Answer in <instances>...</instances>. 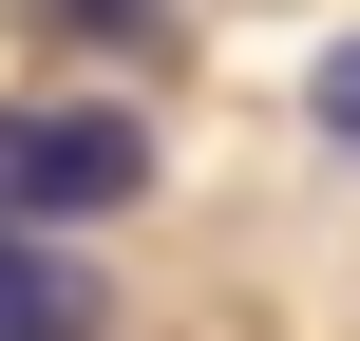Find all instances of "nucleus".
Listing matches in <instances>:
<instances>
[{"mask_svg": "<svg viewBox=\"0 0 360 341\" xmlns=\"http://www.w3.org/2000/svg\"><path fill=\"white\" fill-rule=\"evenodd\" d=\"M76 19H152V0H76Z\"/></svg>", "mask_w": 360, "mask_h": 341, "instance_id": "obj_4", "label": "nucleus"}, {"mask_svg": "<svg viewBox=\"0 0 360 341\" xmlns=\"http://www.w3.org/2000/svg\"><path fill=\"white\" fill-rule=\"evenodd\" d=\"M0 341H95V266H57V247L0 228Z\"/></svg>", "mask_w": 360, "mask_h": 341, "instance_id": "obj_2", "label": "nucleus"}, {"mask_svg": "<svg viewBox=\"0 0 360 341\" xmlns=\"http://www.w3.org/2000/svg\"><path fill=\"white\" fill-rule=\"evenodd\" d=\"M133 190H152V114H114V95H0V228L19 247L114 228Z\"/></svg>", "mask_w": 360, "mask_h": 341, "instance_id": "obj_1", "label": "nucleus"}, {"mask_svg": "<svg viewBox=\"0 0 360 341\" xmlns=\"http://www.w3.org/2000/svg\"><path fill=\"white\" fill-rule=\"evenodd\" d=\"M304 114H323V133L360 152V38H323V57H304Z\"/></svg>", "mask_w": 360, "mask_h": 341, "instance_id": "obj_3", "label": "nucleus"}]
</instances>
